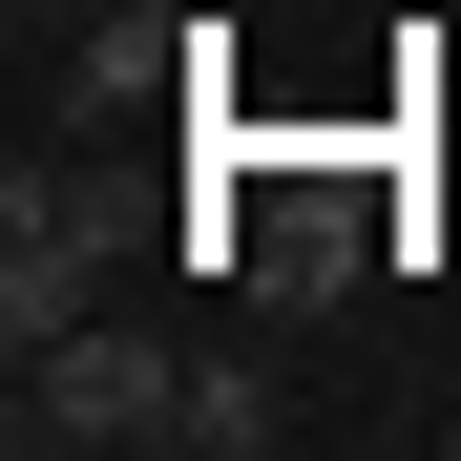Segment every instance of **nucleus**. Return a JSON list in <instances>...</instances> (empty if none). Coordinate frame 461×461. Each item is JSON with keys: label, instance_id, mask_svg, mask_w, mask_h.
<instances>
[{"label": "nucleus", "instance_id": "f257e3e1", "mask_svg": "<svg viewBox=\"0 0 461 461\" xmlns=\"http://www.w3.org/2000/svg\"><path fill=\"white\" fill-rule=\"evenodd\" d=\"M0 420H22V461H105V440H168V420H189V357H168V336H105V315H63V336L22 357V399H0Z\"/></svg>", "mask_w": 461, "mask_h": 461}, {"label": "nucleus", "instance_id": "f03ea898", "mask_svg": "<svg viewBox=\"0 0 461 461\" xmlns=\"http://www.w3.org/2000/svg\"><path fill=\"white\" fill-rule=\"evenodd\" d=\"M85 294H105V189L22 168V189H0V357H42Z\"/></svg>", "mask_w": 461, "mask_h": 461}, {"label": "nucleus", "instance_id": "20e7f679", "mask_svg": "<svg viewBox=\"0 0 461 461\" xmlns=\"http://www.w3.org/2000/svg\"><path fill=\"white\" fill-rule=\"evenodd\" d=\"M273 420H294V399H273L252 357H189V420H168V440H189V461H252Z\"/></svg>", "mask_w": 461, "mask_h": 461}, {"label": "nucleus", "instance_id": "7ed1b4c3", "mask_svg": "<svg viewBox=\"0 0 461 461\" xmlns=\"http://www.w3.org/2000/svg\"><path fill=\"white\" fill-rule=\"evenodd\" d=\"M230 273H252L273 315H336V294H357V210H336V189H252V230H230Z\"/></svg>", "mask_w": 461, "mask_h": 461}]
</instances>
